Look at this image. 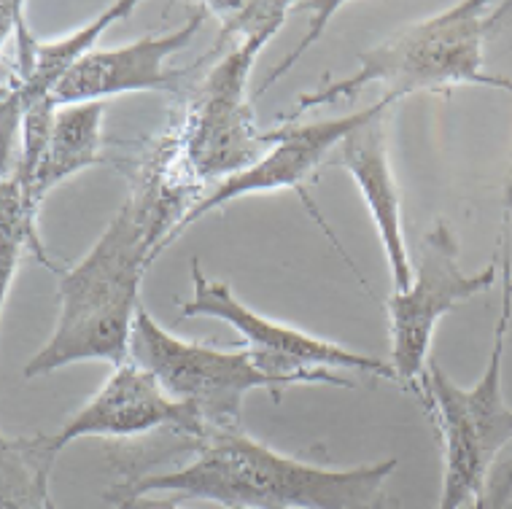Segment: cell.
Listing matches in <instances>:
<instances>
[{
    "instance_id": "cell-1",
    "label": "cell",
    "mask_w": 512,
    "mask_h": 509,
    "mask_svg": "<svg viewBox=\"0 0 512 509\" xmlns=\"http://www.w3.org/2000/svg\"><path fill=\"white\" fill-rule=\"evenodd\" d=\"M205 192L178 165L159 135L138 162L133 192L108 221L98 243L57 275L60 313L49 343L25 364L27 380L79 361L119 367L130 359V334L149 264L168 251L170 235Z\"/></svg>"
},
{
    "instance_id": "cell-2",
    "label": "cell",
    "mask_w": 512,
    "mask_h": 509,
    "mask_svg": "<svg viewBox=\"0 0 512 509\" xmlns=\"http://www.w3.org/2000/svg\"><path fill=\"white\" fill-rule=\"evenodd\" d=\"M195 458L173 472L130 474L103 499L130 509L135 499L168 493L216 501L224 509H402L389 493L399 461L324 469L275 453L240 431H211L203 442L184 445Z\"/></svg>"
},
{
    "instance_id": "cell-3",
    "label": "cell",
    "mask_w": 512,
    "mask_h": 509,
    "mask_svg": "<svg viewBox=\"0 0 512 509\" xmlns=\"http://www.w3.org/2000/svg\"><path fill=\"white\" fill-rule=\"evenodd\" d=\"M203 6L208 17L221 22L213 52H219L230 36H240V44L224 54L195 89H189L184 111L162 135L181 170L208 194L221 181L248 170L270 149L267 132L256 127L248 79L259 52L273 41L289 14L305 3L232 0Z\"/></svg>"
},
{
    "instance_id": "cell-4",
    "label": "cell",
    "mask_w": 512,
    "mask_h": 509,
    "mask_svg": "<svg viewBox=\"0 0 512 509\" xmlns=\"http://www.w3.org/2000/svg\"><path fill=\"white\" fill-rule=\"evenodd\" d=\"M512 14V3L461 0L451 9L399 27L380 44L359 54V71L302 92L281 124L297 122L313 108L351 103L372 84L383 95L405 100L415 92H451L456 87H491L512 92V79L486 71V44Z\"/></svg>"
},
{
    "instance_id": "cell-5",
    "label": "cell",
    "mask_w": 512,
    "mask_h": 509,
    "mask_svg": "<svg viewBox=\"0 0 512 509\" xmlns=\"http://www.w3.org/2000/svg\"><path fill=\"white\" fill-rule=\"evenodd\" d=\"M499 278L502 310L480 380L472 388L456 386L432 359L421 383V402L440 431L442 445V491L437 509L472 507L502 453L512 445V407L502 394L504 345L512 318V256H499Z\"/></svg>"
},
{
    "instance_id": "cell-6",
    "label": "cell",
    "mask_w": 512,
    "mask_h": 509,
    "mask_svg": "<svg viewBox=\"0 0 512 509\" xmlns=\"http://www.w3.org/2000/svg\"><path fill=\"white\" fill-rule=\"evenodd\" d=\"M192 297L181 302V318L208 316L230 324L240 334V345L251 351L256 367L273 380L275 402L292 386L356 388L354 375L394 380L389 361L364 356L345 345L321 340L297 326L281 324L243 305L224 281H211L192 256Z\"/></svg>"
},
{
    "instance_id": "cell-7",
    "label": "cell",
    "mask_w": 512,
    "mask_h": 509,
    "mask_svg": "<svg viewBox=\"0 0 512 509\" xmlns=\"http://www.w3.org/2000/svg\"><path fill=\"white\" fill-rule=\"evenodd\" d=\"M130 359L149 369L173 399L192 404L211 431L243 429V402L251 391L275 394L273 380L256 367L248 348L219 351L181 340L159 326L143 302L130 334Z\"/></svg>"
},
{
    "instance_id": "cell-8",
    "label": "cell",
    "mask_w": 512,
    "mask_h": 509,
    "mask_svg": "<svg viewBox=\"0 0 512 509\" xmlns=\"http://www.w3.org/2000/svg\"><path fill=\"white\" fill-rule=\"evenodd\" d=\"M496 259H491L483 270L467 275L459 264V240L451 224L437 221L426 232L418 264L413 267V281L386 299L391 332L389 364L394 369V383L407 388L418 399L424 396L421 383L432 361L429 351L434 329L440 318L448 316L459 302L494 286L499 278Z\"/></svg>"
},
{
    "instance_id": "cell-9",
    "label": "cell",
    "mask_w": 512,
    "mask_h": 509,
    "mask_svg": "<svg viewBox=\"0 0 512 509\" xmlns=\"http://www.w3.org/2000/svg\"><path fill=\"white\" fill-rule=\"evenodd\" d=\"M135 0H119L87 25L73 30L60 41H38L25 22V3L9 0L3 3V22H0V49H3V100H0V119H3V167L11 162V151L22 130V119L38 103L54 100L65 76L87 57L98 38L108 27L122 22L135 11ZM19 146V143H17Z\"/></svg>"
},
{
    "instance_id": "cell-10",
    "label": "cell",
    "mask_w": 512,
    "mask_h": 509,
    "mask_svg": "<svg viewBox=\"0 0 512 509\" xmlns=\"http://www.w3.org/2000/svg\"><path fill=\"white\" fill-rule=\"evenodd\" d=\"M397 106V100L389 95H383L378 103L356 111V114L340 116V119H324V122H289L267 130V143L270 149L262 154L259 162L238 173V176L221 181L216 189L205 194L203 200L197 202L195 208L189 211L178 229L170 235L168 246H173L178 237L184 235L186 229L197 224V221L208 216L211 211H219L224 205H230L232 200L240 197H251V194H273V192H302L310 184V178L316 176V170L324 165V159L329 157V151L340 149V143L351 135L354 130L364 127L372 119L389 114L391 108ZM302 200L308 205V211L316 213V205L308 194L302 192Z\"/></svg>"
},
{
    "instance_id": "cell-11",
    "label": "cell",
    "mask_w": 512,
    "mask_h": 509,
    "mask_svg": "<svg viewBox=\"0 0 512 509\" xmlns=\"http://www.w3.org/2000/svg\"><path fill=\"white\" fill-rule=\"evenodd\" d=\"M154 431H168L186 439V445L203 442L211 434L192 404L173 399L149 369L127 359L114 367L98 394L62 423L57 434H46V445L60 456L76 439H133Z\"/></svg>"
},
{
    "instance_id": "cell-12",
    "label": "cell",
    "mask_w": 512,
    "mask_h": 509,
    "mask_svg": "<svg viewBox=\"0 0 512 509\" xmlns=\"http://www.w3.org/2000/svg\"><path fill=\"white\" fill-rule=\"evenodd\" d=\"M208 19L205 6H192V14L184 25L170 33L138 38L127 46L114 49H92L84 60L73 68L60 89L54 92V103L60 108L79 106V103H98L124 92H184L186 76H192L197 65L170 71L168 60L184 46L192 44L197 30Z\"/></svg>"
},
{
    "instance_id": "cell-13",
    "label": "cell",
    "mask_w": 512,
    "mask_h": 509,
    "mask_svg": "<svg viewBox=\"0 0 512 509\" xmlns=\"http://www.w3.org/2000/svg\"><path fill=\"white\" fill-rule=\"evenodd\" d=\"M386 116L372 119L354 130L340 143V165L359 186L372 224L378 229L380 246L389 262L394 291L413 281V262L407 254L405 227H402V197L391 173L389 143H386Z\"/></svg>"
},
{
    "instance_id": "cell-14",
    "label": "cell",
    "mask_w": 512,
    "mask_h": 509,
    "mask_svg": "<svg viewBox=\"0 0 512 509\" xmlns=\"http://www.w3.org/2000/svg\"><path fill=\"white\" fill-rule=\"evenodd\" d=\"M103 116H106V100L60 108L38 165L27 176H19L17 170H9V176L17 178L22 192H25V200L36 211H41V202L49 197L54 186H60L62 181H68L87 167L106 162Z\"/></svg>"
},
{
    "instance_id": "cell-15",
    "label": "cell",
    "mask_w": 512,
    "mask_h": 509,
    "mask_svg": "<svg viewBox=\"0 0 512 509\" xmlns=\"http://www.w3.org/2000/svg\"><path fill=\"white\" fill-rule=\"evenodd\" d=\"M0 450V509H57L49 488L57 453L46 434L3 437Z\"/></svg>"
},
{
    "instance_id": "cell-16",
    "label": "cell",
    "mask_w": 512,
    "mask_h": 509,
    "mask_svg": "<svg viewBox=\"0 0 512 509\" xmlns=\"http://www.w3.org/2000/svg\"><path fill=\"white\" fill-rule=\"evenodd\" d=\"M30 254L38 262L49 267L54 275L62 273V267L52 262V256L46 254L41 235H38V211L25 200V192L14 176H3L0 186V273H3V305L9 299L11 281L17 275V267L22 259Z\"/></svg>"
},
{
    "instance_id": "cell-17",
    "label": "cell",
    "mask_w": 512,
    "mask_h": 509,
    "mask_svg": "<svg viewBox=\"0 0 512 509\" xmlns=\"http://www.w3.org/2000/svg\"><path fill=\"white\" fill-rule=\"evenodd\" d=\"M469 509H512V445L504 450L486 488Z\"/></svg>"
},
{
    "instance_id": "cell-18",
    "label": "cell",
    "mask_w": 512,
    "mask_h": 509,
    "mask_svg": "<svg viewBox=\"0 0 512 509\" xmlns=\"http://www.w3.org/2000/svg\"><path fill=\"white\" fill-rule=\"evenodd\" d=\"M510 219H512V157H510V167H507V178H504L502 243H499V251H502V254H512V246H510Z\"/></svg>"
},
{
    "instance_id": "cell-19",
    "label": "cell",
    "mask_w": 512,
    "mask_h": 509,
    "mask_svg": "<svg viewBox=\"0 0 512 509\" xmlns=\"http://www.w3.org/2000/svg\"><path fill=\"white\" fill-rule=\"evenodd\" d=\"M130 509H181V507H178L176 496H168V499H157V496H141V499L133 501V507ZM230 509H240V507H230Z\"/></svg>"
}]
</instances>
